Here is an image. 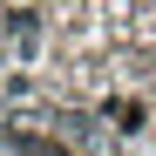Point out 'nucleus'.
Segmentation results:
<instances>
[]
</instances>
